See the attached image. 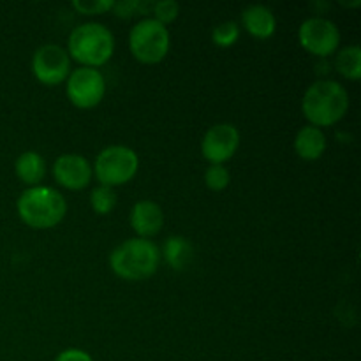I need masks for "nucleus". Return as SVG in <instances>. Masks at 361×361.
Wrapping results in <instances>:
<instances>
[{
  "label": "nucleus",
  "mask_w": 361,
  "mask_h": 361,
  "mask_svg": "<svg viewBox=\"0 0 361 361\" xmlns=\"http://www.w3.org/2000/svg\"><path fill=\"white\" fill-rule=\"evenodd\" d=\"M349 109V94L334 80L316 81L303 95L302 111L310 126L330 127L344 118Z\"/></svg>",
  "instance_id": "1"
},
{
  "label": "nucleus",
  "mask_w": 361,
  "mask_h": 361,
  "mask_svg": "<svg viewBox=\"0 0 361 361\" xmlns=\"http://www.w3.org/2000/svg\"><path fill=\"white\" fill-rule=\"evenodd\" d=\"M161 252L147 238H130L120 243L109 256V267L123 281H145L157 271Z\"/></svg>",
  "instance_id": "2"
},
{
  "label": "nucleus",
  "mask_w": 361,
  "mask_h": 361,
  "mask_svg": "<svg viewBox=\"0 0 361 361\" xmlns=\"http://www.w3.org/2000/svg\"><path fill=\"white\" fill-rule=\"evenodd\" d=\"M18 215L34 229L55 228L66 217L67 203L62 194L49 187H30L18 197Z\"/></svg>",
  "instance_id": "3"
},
{
  "label": "nucleus",
  "mask_w": 361,
  "mask_h": 361,
  "mask_svg": "<svg viewBox=\"0 0 361 361\" xmlns=\"http://www.w3.org/2000/svg\"><path fill=\"white\" fill-rule=\"evenodd\" d=\"M115 51V37L101 23H83L74 28L67 42V55L83 67L97 69L111 59Z\"/></svg>",
  "instance_id": "4"
},
{
  "label": "nucleus",
  "mask_w": 361,
  "mask_h": 361,
  "mask_svg": "<svg viewBox=\"0 0 361 361\" xmlns=\"http://www.w3.org/2000/svg\"><path fill=\"white\" fill-rule=\"evenodd\" d=\"M137 168H140V159L133 148L113 145L97 155L94 171L101 185L113 189L130 182L136 176Z\"/></svg>",
  "instance_id": "5"
},
{
  "label": "nucleus",
  "mask_w": 361,
  "mask_h": 361,
  "mask_svg": "<svg viewBox=\"0 0 361 361\" xmlns=\"http://www.w3.org/2000/svg\"><path fill=\"white\" fill-rule=\"evenodd\" d=\"M129 48L134 59L143 63H159L169 51V32L154 18H145L134 25L129 35Z\"/></svg>",
  "instance_id": "6"
},
{
  "label": "nucleus",
  "mask_w": 361,
  "mask_h": 361,
  "mask_svg": "<svg viewBox=\"0 0 361 361\" xmlns=\"http://www.w3.org/2000/svg\"><path fill=\"white\" fill-rule=\"evenodd\" d=\"M106 92L104 76L92 67H80L67 78V97L76 108L90 109L102 101Z\"/></svg>",
  "instance_id": "7"
},
{
  "label": "nucleus",
  "mask_w": 361,
  "mask_h": 361,
  "mask_svg": "<svg viewBox=\"0 0 361 361\" xmlns=\"http://www.w3.org/2000/svg\"><path fill=\"white\" fill-rule=\"evenodd\" d=\"M300 44L316 56H328L341 44V32L337 25L326 18L314 16L302 23L298 32Z\"/></svg>",
  "instance_id": "8"
},
{
  "label": "nucleus",
  "mask_w": 361,
  "mask_h": 361,
  "mask_svg": "<svg viewBox=\"0 0 361 361\" xmlns=\"http://www.w3.org/2000/svg\"><path fill=\"white\" fill-rule=\"evenodd\" d=\"M32 73L42 85H60L69 78L71 59L59 44H44L34 53Z\"/></svg>",
  "instance_id": "9"
},
{
  "label": "nucleus",
  "mask_w": 361,
  "mask_h": 361,
  "mask_svg": "<svg viewBox=\"0 0 361 361\" xmlns=\"http://www.w3.org/2000/svg\"><path fill=\"white\" fill-rule=\"evenodd\" d=\"M240 133L233 123H217L210 127L201 141V152L212 164H222L229 161L238 150Z\"/></svg>",
  "instance_id": "10"
},
{
  "label": "nucleus",
  "mask_w": 361,
  "mask_h": 361,
  "mask_svg": "<svg viewBox=\"0 0 361 361\" xmlns=\"http://www.w3.org/2000/svg\"><path fill=\"white\" fill-rule=\"evenodd\" d=\"M53 175L62 187L69 190H81L90 183L92 166L83 155H60L53 164Z\"/></svg>",
  "instance_id": "11"
},
{
  "label": "nucleus",
  "mask_w": 361,
  "mask_h": 361,
  "mask_svg": "<svg viewBox=\"0 0 361 361\" xmlns=\"http://www.w3.org/2000/svg\"><path fill=\"white\" fill-rule=\"evenodd\" d=\"M164 214L162 208L154 201H140L130 210V226L140 238H150L162 229Z\"/></svg>",
  "instance_id": "12"
},
{
  "label": "nucleus",
  "mask_w": 361,
  "mask_h": 361,
  "mask_svg": "<svg viewBox=\"0 0 361 361\" xmlns=\"http://www.w3.org/2000/svg\"><path fill=\"white\" fill-rule=\"evenodd\" d=\"M242 21L243 27L247 28L250 35L257 39H268L275 34V28H277V20H275V14L271 13V9H268L267 6H249L247 9H243L242 13Z\"/></svg>",
  "instance_id": "13"
},
{
  "label": "nucleus",
  "mask_w": 361,
  "mask_h": 361,
  "mask_svg": "<svg viewBox=\"0 0 361 361\" xmlns=\"http://www.w3.org/2000/svg\"><path fill=\"white\" fill-rule=\"evenodd\" d=\"M295 150L305 161H317L326 150V136L319 127H302L295 137Z\"/></svg>",
  "instance_id": "14"
},
{
  "label": "nucleus",
  "mask_w": 361,
  "mask_h": 361,
  "mask_svg": "<svg viewBox=\"0 0 361 361\" xmlns=\"http://www.w3.org/2000/svg\"><path fill=\"white\" fill-rule=\"evenodd\" d=\"M14 169H16V175L21 182L37 187V183H41L46 175V162L37 152H23L16 159Z\"/></svg>",
  "instance_id": "15"
},
{
  "label": "nucleus",
  "mask_w": 361,
  "mask_h": 361,
  "mask_svg": "<svg viewBox=\"0 0 361 361\" xmlns=\"http://www.w3.org/2000/svg\"><path fill=\"white\" fill-rule=\"evenodd\" d=\"M192 243L183 236H169L164 243V259L173 270H183L192 259Z\"/></svg>",
  "instance_id": "16"
},
{
  "label": "nucleus",
  "mask_w": 361,
  "mask_h": 361,
  "mask_svg": "<svg viewBox=\"0 0 361 361\" xmlns=\"http://www.w3.org/2000/svg\"><path fill=\"white\" fill-rule=\"evenodd\" d=\"M335 67L344 78L351 81H358L361 78V48L358 44H351L341 49L335 59Z\"/></svg>",
  "instance_id": "17"
},
{
  "label": "nucleus",
  "mask_w": 361,
  "mask_h": 361,
  "mask_svg": "<svg viewBox=\"0 0 361 361\" xmlns=\"http://www.w3.org/2000/svg\"><path fill=\"white\" fill-rule=\"evenodd\" d=\"M116 204V192L111 187L97 185L90 194V207L94 208L95 214L106 215L113 212Z\"/></svg>",
  "instance_id": "18"
},
{
  "label": "nucleus",
  "mask_w": 361,
  "mask_h": 361,
  "mask_svg": "<svg viewBox=\"0 0 361 361\" xmlns=\"http://www.w3.org/2000/svg\"><path fill=\"white\" fill-rule=\"evenodd\" d=\"M240 37V27L236 21H224V23L217 25L212 32V41L215 42V46H221V48H229V46L235 44Z\"/></svg>",
  "instance_id": "19"
},
{
  "label": "nucleus",
  "mask_w": 361,
  "mask_h": 361,
  "mask_svg": "<svg viewBox=\"0 0 361 361\" xmlns=\"http://www.w3.org/2000/svg\"><path fill=\"white\" fill-rule=\"evenodd\" d=\"M231 182V175L222 164H212L204 173V183L212 190H224Z\"/></svg>",
  "instance_id": "20"
},
{
  "label": "nucleus",
  "mask_w": 361,
  "mask_h": 361,
  "mask_svg": "<svg viewBox=\"0 0 361 361\" xmlns=\"http://www.w3.org/2000/svg\"><path fill=\"white\" fill-rule=\"evenodd\" d=\"M152 13L155 14L154 20H157L159 23H162L166 27V23H171L178 18L180 6L175 0H161V2L154 4V11Z\"/></svg>",
  "instance_id": "21"
},
{
  "label": "nucleus",
  "mask_w": 361,
  "mask_h": 361,
  "mask_svg": "<svg viewBox=\"0 0 361 361\" xmlns=\"http://www.w3.org/2000/svg\"><path fill=\"white\" fill-rule=\"evenodd\" d=\"M113 0H74L73 7L81 14H102L113 9Z\"/></svg>",
  "instance_id": "22"
},
{
  "label": "nucleus",
  "mask_w": 361,
  "mask_h": 361,
  "mask_svg": "<svg viewBox=\"0 0 361 361\" xmlns=\"http://www.w3.org/2000/svg\"><path fill=\"white\" fill-rule=\"evenodd\" d=\"M55 361H94L92 356L83 349H66L56 356Z\"/></svg>",
  "instance_id": "23"
},
{
  "label": "nucleus",
  "mask_w": 361,
  "mask_h": 361,
  "mask_svg": "<svg viewBox=\"0 0 361 361\" xmlns=\"http://www.w3.org/2000/svg\"><path fill=\"white\" fill-rule=\"evenodd\" d=\"M113 11L120 18H130L134 11H137V0H122V2L113 4Z\"/></svg>",
  "instance_id": "24"
},
{
  "label": "nucleus",
  "mask_w": 361,
  "mask_h": 361,
  "mask_svg": "<svg viewBox=\"0 0 361 361\" xmlns=\"http://www.w3.org/2000/svg\"><path fill=\"white\" fill-rule=\"evenodd\" d=\"M341 4H342V6H345V7H360L361 0H356V2H342V0H341Z\"/></svg>",
  "instance_id": "25"
}]
</instances>
